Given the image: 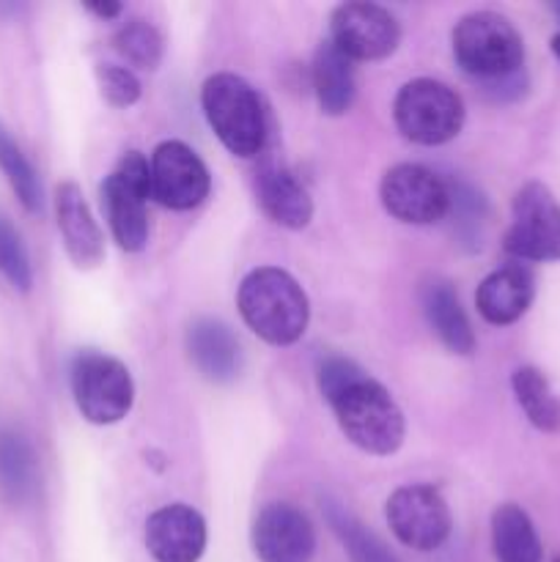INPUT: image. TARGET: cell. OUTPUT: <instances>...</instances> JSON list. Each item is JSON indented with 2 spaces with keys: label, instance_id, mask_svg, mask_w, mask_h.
<instances>
[{
  "label": "cell",
  "instance_id": "ffe728a7",
  "mask_svg": "<svg viewBox=\"0 0 560 562\" xmlns=\"http://www.w3.org/2000/svg\"><path fill=\"white\" fill-rule=\"evenodd\" d=\"M421 305L426 313L428 327L434 329L443 346L453 355H472L475 349V333L470 327L459 296L445 280H428L421 289Z\"/></svg>",
  "mask_w": 560,
  "mask_h": 562
},
{
  "label": "cell",
  "instance_id": "d4e9b609",
  "mask_svg": "<svg viewBox=\"0 0 560 562\" xmlns=\"http://www.w3.org/2000/svg\"><path fill=\"white\" fill-rule=\"evenodd\" d=\"M0 173L9 179L11 190H14V195L20 198L27 212L42 209V181H38L36 168H33L20 143L11 137V132L3 124H0Z\"/></svg>",
  "mask_w": 560,
  "mask_h": 562
},
{
  "label": "cell",
  "instance_id": "277c9868",
  "mask_svg": "<svg viewBox=\"0 0 560 562\" xmlns=\"http://www.w3.org/2000/svg\"><path fill=\"white\" fill-rule=\"evenodd\" d=\"M453 55L461 69L478 82L514 77L525 64V42L514 22L494 11H472L453 27Z\"/></svg>",
  "mask_w": 560,
  "mask_h": 562
},
{
  "label": "cell",
  "instance_id": "7c38bea8",
  "mask_svg": "<svg viewBox=\"0 0 560 562\" xmlns=\"http://www.w3.org/2000/svg\"><path fill=\"white\" fill-rule=\"evenodd\" d=\"M212 176L203 159L181 140H165L152 154V198L173 212H187L206 201Z\"/></svg>",
  "mask_w": 560,
  "mask_h": 562
},
{
  "label": "cell",
  "instance_id": "e0dca14e",
  "mask_svg": "<svg viewBox=\"0 0 560 562\" xmlns=\"http://www.w3.org/2000/svg\"><path fill=\"white\" fill-rule=\"evenodd\" d=\"M187 355L206 382L228 384L242 371V346L217 318H195L187 329Z\"/></svg>",
  "mask_w": 560,
  "mask_h": 562
},
{
  "label": "cell",
  "instance_id": "ac0fdd59",
  "mask_svg": "<svg viewBox=\"0 0 560 562\" xmlns=\"http://www.w3.org/2000/svg\"><path fill=\"white\" fill-rule=\"evenodd\" d=\"M533 296H536V280L530 269L522 263H508L481 280L475 291V305L489 324L508 327L525 316L527 307L533 305Z\"/></svg>",
  "mask_w": 560,
  "mask_h": 562
},
{
  "label": "cell",
  "instance_id": "9a60e30c",
  "mask_svg": "<svg viewBox=\"0 0 560 562\" xmlns=\"http://www.w3.org/2000/svg\"><path fill=\"white\" fill-rule=\"evenodd\" d=\"M146 549L157 562H198L206 552V521L184 503L165 505L148 516Z\"/></svg>",
  "mask_w": 560,
  "mask_h": 562
},
{
  "label": "cell",
  "instance_id": "6da1fadb",
  "mask_svg": "<svg viewBox=\"0 0 560 562\" xmlns=\"http://www.w3.org/2000/svg\"><path fill=\"white\" fill-rule=\"evenodd\" d=\"M318 390L333 409L338 428L355 448L371 456H393L404 445V412L384 384L346 357H324Z\"/></svg>",
  "mask_w": 560,
  "mask_h": 562
},
{
  "label": "cell",
  "instance_id": "4fadbf2b",
  "mask_svg": "<svg viewBox=\"0 0 560 562\" xmlns=\"http://www.w3.org/2000/svg\"><path fill=\"white\" fill-rule=\"evenodd\" d=\"M253 552L261 562H307L316 552V530L300 508L272 503L253 521Z\"/></svg>",
  "mask_w": 560,
  "mask_h": 562
},
{
  "label": "cell",
  "instance_id": "44dd1931",
  "mask_svg": "<svg viewBox=\"0 0 560 562\" xmlns=\"http://www.w3.org/2000/svg\"><path fill=\"white\" fill-rule=\"evenodd\" d=\"M492 549L497 562H541L544 549L530 516L514 503L492 514Z\"/></svg>",
  "mask_w": 560,
  "mask_h": 562
},
{
  "label": "cell",
  "instance_id": "ba28073f",
  "mask_svg": "<svg viewBox=\"0 0 560 562\" xmlns=\"http://www.w3.org/2000/svg\"><path fill=\"white\" fill-rule=\"evenodd\" d=\"M503 247L519 261H560V203L547 184L527 181L516 192Z\"/></svg>",
  "mask_w": 560,
  "mask_h": 562
},
{
  "label": "cell",
  "instance_id": "f1b7e54d",
  "mask_svg": "<svg viewBox=\"0 0 560 562\" xmlns=\"http://www.w3.org/2000/svg\"><path fill=\"white\" fill-rule=\"evenodd\" d=\"M99 91L113 108H132L141 99V80L124 66H97Z\"/></svg>",
  "mask_w": 560,
  "mask_h": 562
},
{
  "label": "cell",
  "instance_id": "f546056e",
  "mask_svg": "<svg viewBox=\"0 0 560 562\" xmlns=\"http://www.w3.org/2000/svg\"><path fill=\"white\" fill-rule=\"evenodd\" d=\"M86 9L91 11V14H97L99 20H115V16H121L124 5L121 3H88Z\"/></svg>",
  "mask_w": 560,
  "mask_h": 562
},
{
  "label": "cell",
  "instance_id": "30bf717a",
  "mask_svg": "<svg viewBox=\"0 0 560 562\" xmlns=\"http://www.w3.org/2000/svg\"><path fill=\"white\" fill-rule=\"evenodd\" d=\"M379 198L384 212L406 225H434L450 212L448 181L426 165H393L379 181Z\"/></svg>",
  "mask_w": 560,
  "mask_h": 562
},
{
  "label": "cell",
  "instance_id": "8992f818",
  "mask_svg": "<svg viewBox=\"0 0 560 562\" xmlns=\"http://www.w3.org/2000/svg\"><path fill=\"white\" fill-rule=\"evenodd\" d=\"M71 395L77 412L93 426H115L135 404V382L130 368L115 357L86 349L71 360Z\"/></svg>",
  "mask_w": 560,
  "mask_h": 562
},
{
  "label": "cell",
  "instance_id": "5b68a950",
  "mask_svg": "<svg viewBox=\"0 0 560 562\" xmlns=\"http://www.w3.org/2000/svg\"><path fill=\"white\" fill-rule=\"evenodd\" d=\"M393 119L401 135L417 146H443L453 140L467 119L464 99L450 86L428 77L410 80L393 102Z\"/></svg>",
  "mask_w": 560,
  "mask_h": 562
},
{
  "label": "cell",
  "instance_id": "cb8c5ba5",
  "mask_svg": "<svg viewBox=\"0 0 560 562\" xmlns=\"http://www.w3.org/2000/svg\"><path fill=\"white\" fill-rule=\"evenodd\" d=\"M322 510L329 530H333L335 536H338V541L344 543L351 562H399V558L384 547L382 538L373 530H368V527L362 525L351 510H346L344 505L335 503V499H324Z\"/></svg>",
  "mask_w": 560,
  "mask_h": 562
},
{
  "label": "cell",
  "instance_id": "484cf974",
  "mask_svg": "<svg viewBox=\"0 0 560 562\" xmlns=\"http://www.w3.org/2000/svg\"><path fill=\"white\" fill-rule=\"evenodd\" d=\"M113 49L126 60V64L135 66V69L154 71L163 64L165 38L152 22L130 20L115 31Z\"/></svg>",
  "mask_w": 560,
  "mask_h": 562
},
{
  "label": "cell",
  "instance_id": "4dcf8cb0",
  "mask_svg": "<svg viewBox=\"0 0 560 562\" xmlns=\"http://www.w3.org/2000/svg\"><path fill=\"white\" fill-rule=\"evenodd\" d=\"M555 11H558V16H560V3L555 5ZM549 44H552V53H555V58L560 60V31L555 33V36H552V42H549Z\"/></svg>",
  "mask_w": 560,
  "mask_h": 562
},
{
  "label": "cell",
  "instance_id": "7402d4cb",
  "mask_svg": "<svg viewBox=\"0 0 560 562\" xmlns=\"http://www.w3.org/2000/svg\"><path fill=\"white\" fill-rule=\"evenodd\" d=\"M38 488V459L22 434H0V492L9 503H27Z\"/></svg>",
  "mask_w": 560,
  "mask_h": 562
},
{
  "label": "cell",
  "instance_id": "3957f363",
  "mask_svg": "<svg viewBox=\"0 0 560 562\" xmlns=\"http://www.w3.org/2000/svg\"><path fill=\"white\" fill-rule=\"evenodd\" d=\"M201 108L209 126L236 157H258L267 146L269 113L261 93L239 75L220 71L201 88Z\"/></svg>",
  "mask_w": 560,
  "mask_h": 562
},
{
  "label": "cell",
  "instance_id": "4316f807",
  "mask_svg": "<svg viewBox=\"0 0 560 562\" xmlns=\"http://www.w3.org/2000/svg\"><path fill=\"white\" fill-rule=\"evenodd\" d=\"M450 190V212L456 214V234L467 239V245L481 247L483 239V223H486V201L475 187L464 184V181H453L448 184Z\"/></svg>",
  "mask_w": 560,
  "mask_h": 562
},
{
  "label": "cell",
  "instance_id": "9c48e42d",
  "mask_svg": "<svg viewBox=\"0 0 560 562\" xmlns=\"http://www.w3.org/2000/svg\"><path fill=\"white\" fill-rule=\"evenodd\" d=\"M384 516L393 536L415 552L439 549L448 541L450 527H453V516L443 492L428 483H410V486L395 488L390 494Z\"/></svg>",
  "mask_w": 560,
  "mask_h": 562
},
{
  "label": "cell",
  "instance_id": "2e32d148",
  "mask_svg": "<svg viewBox=\"0 0 560 562\" xmlns=\"http://www.w3.org/2000/svg\"><path fill=\"white\" fill-rule=\"evenodd\" d=\"M55 220L71 263L77 269H97L104 261V236L75 181L55 187Z\"/></svg>",
  "mask_w": 560,
  "mask_h": 562
},
{
  "label": "cell",
  "instance_id": "83f0119b",
  "mask_svg": "<svg viewBox=\"0 0 560 562\" xmlns=\"http://www.w3.org/2000/svg\"><path fill=\"white\" fill-rule=\"evenodd\" d=\"M0 274H3L20 294H27V291H31V256H27L20 231L14 228V223H11L3 212H0Z\"/></svg>",
  "mask_w": 560,
  "mask_h": 562
},
{
  "label": "cell",
  "instance_id": "8fae6325",
  "mask_svg": "<svg viewBox=\"0 0 560 562\" xmlns=\"http://www.w3.org/2000/svg\"><path fill=\"white\" fill-rule=\"evenodd\" d=\"M329 42L351 60H382L399 49L401 25L384 5L340 3L329 16Z\"/></svg>",
  "mask_w": 560,
  "mask_h": 562
},
{
  "label": "cell",
  "instance_id": "5bb4252c",
  "mask_svg": "<svg viewBox=\"0 0 560 562\" xmlns=\"http://www.w3.org/2000/svg\"><path fill=\"white\" fill-rule=\"evenodd\" d=\"M256 201L261 212L280 228L302 231L313 220L311 192L296 179L294 170L275 154H267L256 170Z\"/></svg>",
  "mask_w": 560,
  "mask_h": 562
},
{
  "label": "cell",
  "instance_id": "603a6c76",
  "mask_svg": "<svg viewBox=\"0 0 560 562\" xmlns=\"http://www.w3.org/2000/svg\"><path fill=\"white\" fill-rule=\"evenodd\" d=\"M511 390H514L516 404L522 406L533 428H538L541 434L560 431V398L538 368H516L514 376H511Z\"/></svg>",
  "mask_w": 560,
  "mask_h": 562
},
{
  "label": "cell",
  "instance_id": "d6986e66",
  "mask_svg": "<svg viewBox=\"0 0 560 562\" xmlns=\"http://www.w3.org/2000/svg\"><path fill=\"white\" fill-rule=\"evenodd\" d=\"M313 93L324 115H344L349 113L357 97V75L355 60L340 53L333 42L318 44L313 55Z\"/></svg>",
  "mask_w": 560,
  "mask_h": 562
},
{
  "label": "cell",
  "instance_id": "52a82bcc",
  "mask_svg": "<svg viewBox=\"0 0 560 562\" xmlns=\"http://www.w3.org/2000/svg\"><path fill=\"white\" fill-rule=\"evenodd\" d=\"M102 209L110 234L121 250L141 252L148 241V198H152V165L141 151L119 159L113 173L102 181Z\"/></svg>",
  "mask_w": 560,
  "mask_h": 562
},
{
  "label": "cell",
  "instance_id": "7a4b0ae2",
  "mask_svg": "<svg viewBox=\"0 0 560 562\" xmlns=\"http://www.w3.org/2000/svg\"><path fill=\"white\" fill-rule=\"evenodd\" d=\"M247 327L269 346H291L305 335L311 302L285 269L258 267L242 280L236 294Z\"/></svg>",
  "mask_w": 560,
  "mask_h": 562
},
{
  "label": "cell",
  "instance_id": "1f68e13d",
  "mask_svg": "<svg viewBox=\"0 0 560 562\" xmlns=\"http://www.w3.org/2000/svg\"><path fill=\"white\" fill-rule=\"evenodd\" d=\"M555 562H560V560H555Z\"/></svg>",
  "mask_w": 560,
  "mask_h": 562
}]
</instances>
